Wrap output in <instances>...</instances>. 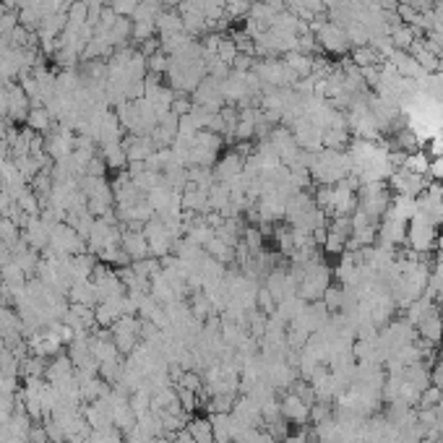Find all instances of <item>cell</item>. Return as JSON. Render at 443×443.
<instances>
[{
	"instance_id": "obj_21",
	"label": "cell",
	"mask_w": 443,
	"mask_h": 443,
	"mask_svg": "<svg viewBox=\"0 0 443 443\" xmlns=\"http://www.w3.org/2000/svg\"><path fill=\"white\" fill-rule=\"evenodd\" d=\"M68 303H71V305H89V308L97 305L99 298H97V290H94L91 279H81V282H73L71 290H68Z\"/></svg>"
},
{
	"instance_id": "obj_48",
	"label": "cell",
	"mask_w": 443,
	"mask_h": 443,
	"mask_svg": "<svg viewBox=\"0 0 443 443\" xmlns=\"http://www.w3.org/2000/svg\"><path fill=\"white\" fill-rule=\"evenodd\" d=\"M172 443H196V441H194V435H191V430L183 427V430H177V433L172 435Z\"/></svg>"
},
{
	"instance_id": "obj_24",
	"label": "cell",
	"mask_w": 443,
	"mask_h": 443,
	"mask_svg": "<svg viewBox=\"0 0 443 443\" xmlns=\"http://www.w3.org/2000/svg\"><path fill=\"white\" fill-rule=\"evenodd\" d=\"M284 63L290 65L292 68V73L298 76V81L300 79H310L313 76V65H315V55H305V52H287L284 55Z\"/></svg>"
},
{
	"instance_id": "obj_23",
	"label": "cell",
	"mask_w": 443,
	"mask_h": 443,
	"mask_svg": "<svg viewBox=\"0 0 443 443\" xmlns=\"http://www.w3.org/2000/svg\"><path fill=\"white\" fill-rule=\"evenodd\" d=\"M99 154L102 159L107 162V169H125L128 167V154H125V146L123 141H113V144H99Z\"/></svg>"
},
{
	"instance_id": "obj_26",
	"label": "cell",
	"mask_w": 443,
	"mask_h": 443,
	"mask_svg": "<svg viewBox=\"0 0 443 443\" xmlns=\"http://www.w3.org/2000/svg\"><path fill=\"white\" fill-rule=\"evenodd\" d=\"M349 60H352V65H357L360 71H363V68H371V65H381V63H383L381 52L376 47H371V45H365V47H352V55H349Z\"/></svg>"
},
{
	"instance_id": "obj_43",
	"label": "cell",
	"mask_w": 443,
	"mask_h": 443,
	"mask_svg": "<svg viewBox=\"0 0 443 443\" xmlns=\"http://www.w3.org/2000/svg\"><path fill=\"white\" fill-rule=\"evenodd\" d=\"M105 172H107V162L102 159V154H94L91 157V162H89V167H86V175H91V177H105Z\"/></svg>"
},
{
	"instance_id": "obj_20",
	"label": "cell",
	"mask_w": 443,
	"mask_h": 443,
	"mask_svg": "<svg viewBox=\"0 0 443 443\" xmlns=\"http://www.w3.org/2000/svg\"><path fill=\"white\" fill-rule=\"evenodd\" d=\"M123 146H125L128 162H146L157 152V144L152 141V136H128L123 141Z\"/></svg>"
},
{
	"instance_id": "obj_39",
	"label": "cell",
	"mask_w": 443,
	"mask_h": 443,
	"mask_svg": "<svg viewBox=\"0 0 443 443\" xmlns=\"http://www.w3.org/2000/svg\"><path fill=\"white\" fill-rule=\"evenodd\" d=\"M157 37V24L154 21H133V40L141 45L146 40H154Z\"/></svg>"
},
{
	"instance_id": "obj_41",
	"label": "cell",
	"mask_w": 443,
	"mask_h": 443,
	"mask_svg": "<svg viewBox=\"0 0 443 443\" xmlns=\"http://www.w3.org/2000/svg\"><path fill=\"white\" fill-rule=\"evenodd\" d=\"M331 415H334V410H331L329 402L310 404V422H313V425H318V422H323V420H329Z\"/></svg>"
},
{
	"instance_id": "obj_6",
	"label": "cell",
	"mask_w": 443,
	"mask_h": 443,
	"mask_svg": "<svg viewBox=\"0 0 443 443\" xmlns=\"http://www.w3.org/2000/svg\"><path fill=\"white\" fill-rule=\"evenodd\" d=\"M144 235H146V242H149V256L164 258V256H169V253H172L175 237L169 235L167 225H164V222H162L157 214H154V217L144 225Z\"/></svg>"
},
{
	"instance_id": "obj_51",
	"label": "cell",
	"mask_w": 443,
	"mask_h": 443,
	"mask_svg": "<svg viewBox=\"0 0 443 443\" xmlns=\"http://www.w3.org/2000/svg\"><path fill=\"white\" fill-rule=\"evenodd\" d=\"M6 11H9V9H6V6H3V0H0V16H3V13H6Z\"/></svg>"
},
{
	"instance_id": "obj_28",
	"label": "cell",
	"mask_w": 443,
	"mask_h": 443,
	"mask_svg": "<svg viewBox=\"0 0 443 443\" xmlns=\"http://www.w3.org/2000/svg\"><path fill=\"white\" fill-rule=\"evenodd\" d=\"M26 128H32L34 133H50L52 130V115L47 113V107H32L29 118H26Z\"/></svg>"
},
{
	"instance_id": "obj_2",
	"label": "cell",
	"mask_w": 443,
	"mask_h": 443,
	"mask_svg": "<svg viewBox=\"0 0 443 443\" xmlns=\"http://www.w3.org/2000/svg\"><path fill=\"white\" fill-rule=\"evenodd\" d=\"M435 245H438V225L417 211L407 225V248L420 256H427L430 250H435Z\"/></svg>"
},
{
	"instance_id": "obj_44",
	"label": "cell",
	"mask_w": 443,
	"mask_h": 443,
	"mask_svg": "<svg viewBox=\"0 0 443 443\" xmlns=\"http://www.w3.org/2000/svg\"><path fill=\"white\" fill-rule=\"evenodd\" d=\"M29 443H50V435H47V430H45V425L34 422L32 430H29Z\"/></svg>"
},
{
	"instance_id": "obj_53",
	"label": "cell",
	"mask_w": 443,
	"mask_h": 443,
	"mask_svg": "<svg viewBox=\"0 0 443 443\" xmlns=\"http://www.w3.org/2000/svg\"><path fill=\"white\" fill-rule=\"evenodd\" d=\"M435 3H443V0H435Z\"/></svg>"
},
{
	"instance_id": "obj_34",
	"label": "cell",
	"mask_w": 443,
	"mask_h": 443,
	"mask_svg": "<svg viewBox=\"0 0 443 443\" xmlns=\"http://www.w3.org/2000/svg\"><path fill=\"white\" fill-rule=\"evenodd\" d=\"M86 443H123V430H118L115 425L99 427V430L89 433Z\"/></svg>"
},
{
	"instance_id": "obj_12",
	"label": "cell",
	"mask_w": 443,
	"mask_h": 443,
	"mask_svg": "<svg viewBox=\"0 0 443 443\" xmlns=\"http://www.w3.org/2000/svg\"><path fill=\"white\" fill-rule=\"evenodd\" d=\"M415 331H417L420 339H425L430 344H441L443 342V310L435 303L430 310H427L417 323H415Z\"/></svg>"
},
{
	"instance_id": "obj_3",
	"label": "cell",
	"mask_w": 443,
	"mask_h": 443,
	"mask_svg": "<svg viewBox=\"0 0 443 443\" xmlns=\"http://www.w3.org/2000/svg\"><path fill=\"white\" fill-rule=\"evenodd\" d=\"M331 276H334V271L326 264H321V258L313 261V264H308L298 282V298H303L305 303L321 300L326 287L331 284Z\"/></svg>"
},
{
	"instance_id": "obj_35",
	"label": "cell",
	"mask_w": 443,
	"mask_h": 443,
	"mask_svg": "<svg viewBox=\"0 0 443 443\" xmlns=\"http://www.w3.org/2000/svg\"><path fill=\"white\" fill-rule=\"evenodd\" d=\"M21 240V227L13 222V219H9V217H0V242L3 245H13V242H18Z\"/></svg>"
},
{
	"instance_id": "obj_36",
	"label": "cell",
	"mask_w": 443,
	"mask_h": 443,
	"mask_svg": "<svg viewBox=\"0 0 443 443\" xmlns=\"http://www.w3.org/2000/svg\"><path fill=\"white\" fill-rule=\"evenodd\" d=\"M130 410H133L136 420L144 417V415H149V412H152V394L144 391V388L133 391V394H130Z\"/></svg>"
},
{
	"instance_id": "obj_7",
	"label": "cell",
	"mask_w": 443,
	"mask_h": 443,
	"mask_svg": "<svg viewBox=\"0 0 443 443\" xmlns=\"http://www.w3.org/2000/svg\"><path fill=\"white\" fill-rule=\"evenodd\" d=\"M42 146H45V152L52 162H60L65 157H71L73 149H76V133L71 128H63V125H57L52 133L42 138Z\"/></svg>"
},
{
	"instance_id": "obj_29",
	"label": "cell",
	"mask_w": 443,
	"mask_h": 443,
	"mask_svg": "<svg viewBox=\"0 0 443 443\" xmlns=\"http://www.w3.org/2000/svg\"><path fill=\"white\" fill-rule=\"evenodd\" d=\"M188 430L194 435L196 443H214V430H211V420L209 417H194L188 420Z\"/></svg>"
},
{
	"instance_id": "obj_33",
	"label": "cell",
	"mask_w": 443,
	"mask_h": 443,
	"mask_svg": "<svg viewBox=\"0 0 443 443\" xmlns=\"http://www.w3.org/2000/svg\"><path fill=\"white\" fill-rule=\"evenodd\" d=\"M404 169H410V172H415V175H427V169H430V157H427L422 149H417V152H412L404 157Z\"/></svg>"
},
{
	"instance_id": "obj_27",
	"label": "cell",
	"mask_w": 443,
	"mask_h": 443,
	"mask_svg": "<svg viewBox=\"0 0 443 443\" xmlns=\"http://www.w3.org/2000/svg\"><path fill=\"white\" fill-rule=\"evenodd\" d=\"M230 196H232L230 186L214 180V186L209 188V211H219V214H222V211L230 206Z\"/></svg>"
},
{
	"instance_id": "obj_47",
	"label": "cell",
	"mask_w": 443,
	"mask_h": 443,
	"mask_svg": "<svg viewBox=\"0 0 443 443\" xmlns=\"http://www.w3.org/2000/svg\"><path fill=\"white\" fill-rule=\"evenodd\" d=\"M11 206H13V198H11V196L6 194L3 188H0V217H6V214H9V209H11Z\"/></svg>"
},
{
	"instance_id": "obj_13",
	"label": "cell",
	"mask_w": 443,
	"mask_h": 443,
	"mask_svg": "<svg viewBox=\"0 0 443 443\" xmlns=\"http://www.w3.org/2000/svg\"><path fill=\"white\" fill-rule=\"evenodd\" d=\"M242 169H245V157H240V154H235V152H227V154H222L217 159V164H214V180L230 186V183H235V180L242 175Z\"/></svg>"
},
{
	"instance_id": "obj_32",
	"label": "cell",
	"mask_w": 443,
	"mask_h": 443,
	"mask_svg": "<svg viewBox=\"0 0 443 443\" xmlns=\"http://www.w3.org/2000/svg\"><path fill=\"white\" fill-rule=\"evenodd\" d=\"M16 206L21 211H24L26 217H40L42 214V198L37 194H34L32 188H26L24 194L16 198Z\"/></svg>"
},
{
	"instance_id": "obj_14",
	"label": "cell",
	"mask_w": 443,
	"mask_h": 443,
	"mask_svg": "<svg viewBox=\"0 0 443 443\" xmlns=\"http://www.w3.org/2000/svg\"><path fill=\"white\" fill-rule=\"evenodd\" d=\"M279 412H282V417L290 422V425H305V422H310V407H308L303 399H298V396L292 394V391H287V394L279 399Z\"/></svg>"
},
{
	"instance_id": "obj_1",
	"label": "cell",
	"mask_w": 443,
	"mask_h": 443,
	"mask_svg": "<svg viewBox=\"0 0 443 443\" xmlns=\"http://www.w3.org/2000/svg\"><path fill=\"white\" fill-rule=\"evenodd\" d=\"M347 175H352V157L349 152H334V149H321L313 154L310 164V177L321 186H337Z\"/></svg>"
},
{
	"instance_id": "obj_8",
	"label": "cell",
	"mask_w": 443,
	"mask_h": 443,
	"mask_svg": "<svg viewBox=\"0 0 443 443\" xmlns=\"http://www.w3.org/2000/svg\"><path fill=\"white\" fill-rule=\"evenodd\" d=\"M315 40H318V50L329 52V55H347L349 47V40H347V32L334 21H326V24L315 32Z\"/></svg>"
},
{
	"instance_id": "obj_22",
	"label": "cell",
	"mask_w": 443,
	"mask_h": 443,
	"mask_svg": "<svg viewBox=\"0 0 443 443\" xmlns=\"http://www.w3.org/2000/svg\"><path fill=\"white\" fill-rule=\"evenodd\" d=\"M154 24H157V34H159V37L186 32V29H183V16H180L177 9H162Z\"/></svg>"
},
{
	"instance_id": "obj_49",
	"label": "cell",
	"mask_w": 443,
	"mask_h": 443,
	"mask_svg": "<svg viewBox=\"0 0 443 443\" xmlns=\"http://www.w3.org/2000/svg\"><path fill=\"white\" fill-rule=\"evenodd\" d=\"M9 154H11V146L6 138H0V159H9Z\"/></svg>"
},
{
	"instance_id": "obj_52",
	"label": "cell",
	"mask_w": 443,
	"mask_h": 443,
	"mask_svg": "<svg viewBox=\"0 0 443 443\" xmlns=\"http://www.w3.org/2000/svg\"><path fill=\"white\" fill-rule=\"evenodd\" d=\"M79 3H86V6H91V3H94V0H79Z\"/></svg>"
},
{
	"instance_id": "obj_37",
	"label": "cell",
	"mask_w": 443,
	"mask_h": 443,
	"mask_svg": "<svg viewBox=\"0 0 443 443\" xmlns=\"http://www.w3.org/2000/svg\"><path fill=\"white\" fill-rule=\"evenodd\" d=\"M68 26H84L86 24V16H89V6L86 3H79V0H71V6H68Z\"/></svg>"
},
{
	"instance_id": "obj_31",
	"label": "cell",
	"mask_w": 443,
	"mask_h": 443,
	"mask_svg": "<svg viewBox=\"0 0 443 443\" xmlns=\"http://www.w3.org/2000/svg\"><path fill=\"white\" fill-rule=\"evenodd\" d=\"M321 303L326 305L329 313H342L344 310V287H337V284H329L326 292H323Z\"/></svg>"
},
{
	"instance_id": "obj_45",
	"label": "cell",
	"mask_w": 443,
	"mask_h": 443,
	"mask_svg": "<svg viewBox=\"0 0 443 443\" xmlns=\"http://www.w3.org/2000/svg\"><path fill=\"white\" fill-rule=\"evenodd\" d=\"M427 175H430V180H438V183H443V157H435V159H430V169H427Z\"/></svg>"
},
{
	"instance_id": "obj_18",
	"label": "cell",
	"mask_w": 443,
	"mask_h": 443,
	"mask_svg": "<svg viewBox=\"0 0 443 443\" xmlns=\"http://www.w3.org/2000/svg\"><path fill=\"white\" fill-rule=\"evenodd\" d=\"M120 248L130 256V261H141L149 256V242H146L144 230H123Z\"/></svg>"
},
{
	"instance_id": "obj_9",
	"label": "cell",
	"mask_w": 443,
	"mask_h": 443,
	"mask_svg": "<svg viewBox=\"0 0 443 443\" xmlns=\"http://www.w3.org/2000/svg\"><path fill=\"white\" fill-rule=\"evenodd\" d=\"M194 105L203 107V110H209V113H219L222 107H225V94H222V81L211 79V76H206V79L196 86L194 91Z\"/></svg>"
},
{
	"instance_id": "obj_19",
	"label": "cell",
	"mask_w": 443,
	"mask_h": 443,
	"mask_svg": "<svg viewBox=\"0 0 443 443\" xmlns=\"http://www.w3.org/2000/svg\"><path fill=\"white\" fill-rule=\"evenodd\" d=\"M180 203H183V211H194L198 217H203L209 211V191L203 188H196L188 183L186 191L180 194Z\"/></svg>"
},
{
	"instance_id": "obj_42",
	"label": "cell",
	"mask_w": 443,
	"mask_h": 443,
	"mask_svg": "<svg viewBox=\"0 0 443 443\" xmlns=\"http://www.w3.org/2000/svg\"><path fill=\"white\" fill-rule=\"evenodd\" d=\"M18 24H21V18H18V11H6V13L0 16V34H3V37H9V34L13 32V29H16Z\"/></svg>"
},
{
	"instance_id": "obj_10",
	"label": "cell",
	"mask_w": 443,
	"mask_h": 443,
	"mask_svg": "<svg viewBox=\"0 0 443 443\" xmlns=\"http://www.w3.org/2000/svg\"><path fill=\"white\" fill-rule=\"evenodd\" d=\"M388 186L394 188V194L399 196H410V198H420V194L425 191L427 180L425 175H415V172H410V169H394L391 172V177H388Z\"/></svg>"
},
{
	"instance_id": "obj_50",
	"label": "cell",
	"mask_w": 443,
	"mask_h": 443,
	"mask_svg": "<svg viewBox=\"0 0 443 443\" xmlns=\"http://www.w3.org/2000/svg\"><path fill=\"white\" fill-rule=\"evenodd\" d=\"M152 443H172V438H167V435H159V438H152Z\"/></svg>"
},
{
	"instance_id": "obj_30",
	"label": "cell",
	"mask_w": 443,
	"mask_h": 443,
	"mask_svg": "<svg viewBox=\"0 0 443 443\" xmlns=\"http://www.w3.org/2000/svg\"><path fill=\"white\" fill-rule=\"evenodd\" d=\"M323 149L347 152V149H349V128H326L323 130Z\"/></svg>"
},
{
	"instance_id": "obj_25",
	"label": "cell",
	"mask_w": 443,
	"mask_h": 443,
	"mask_svg": "<svg viewBox=\"0 0 443 443\" xmlns=\"http://www.w3.org/2000/svg\"><path fill=\"white\" fill-rule=\"evenodd\" d=\"M386 214L402 219V222H410L415 214H417V198H410V196H391V206H388Z\"/></svg>"
},
{
	"instance_id": "obj_15",
	"label": "cell",
	"mask_w": 443,
	"mask_h": 443,
	"mask_svg": "<svg viewBox=\"0 0 443 443\" xmlns=\"http://www.w3.org/2000/svg\"><path fill=\"white\" fill-rule=\"evenodd\" d=\"M50 230H52V227H50L42 217H29L26 227L21 230V237H24V242L29 245V248L42 253V250L50 245Z\"/></svg>"
},
{
	"instance_id": "obj_16",
	"label": "cell",
	"mask_w": 443,
	"mask_h": 443,
	"mask_svg": "<svg viewBox=\"0 0 443 443\" xmlns=\"http://www.w3.org/2000/svg\"><path fill=\"white\" fill-rule=\"evenodd\" d=\"M6 91H9V120L11 123H21L29 118V110H32V102L24 94L21 84H13L9 81L6 84Z\"/></svg>"
},
{
	"instance_id": "obj_38",
	"label": "cell",
	"mask_w": 443,
	"mask_h": 443,
	"mask_svg": "<svg viewBox=\"0 0 443 443\" xmlns=\"http://www.w3.org/2000/svg\"><path fill=\"white\" fill-rule=\"evenodd\" d=\"M256 308L261 310L264 315H274L276 310V298L271 292L266 290V287H258V295H256Z\"/></svg>"
},
{
	"instance_id": "obj_4",
	"label": "cell",
	"mask_w": 443,
	"mask_h": 443,
	"mask_svg": "<svg viewBox=\"0 0 443 443\" xmlns=\"http://www.w3.org/2000/svg\"><path fill=\"white\" fill-rule=\"evenodd\" d=\"M222 157V136L211 130H198L188 154V167H214Z\"/></svg>"
},
{
	"instance_id": "obj_46",
	"label": "cell",
	"mask_w": 443,
	"mask_h": 443,
	"mask_svg": "<svg viewBox=\"0 0 443 443\" xmlns=\"http://www.w3.org/2000/svg\"><path fill=\"white\" fill-rule=\"evenodd\" d=\"M407 3H410L415 11H420V13H422V11H433L435 9V0H407Z\"/></svg>"
},
{
	"instance_id": "obj_40",
	"label": "cell",
	"mask_w": 443,
	"mask_h": 443,
	"mask_svg": "<svg viewBox=\"0 0 443 443\" xmlns=\"http://www.w3.org/2000/svg\"><path fill=\"white\" fill-rule=\"evenodd\" d=\"M441 399H443V391L435 386V383H430V386H427L425 391L420 394V404H417V407H438V402H441Z\"/></svg>"
},
{
	"instance_id": "obj_17",
	"label": "cell",
	"mask_w": 443,
	"mask_h": 443,
	"mask_svg": "<svg viewBox=\"0 0 443 443\" xmlns=\"http://www.w3.org/2000/svg\"><path fill=\"white\" fill-rule=\"evenodd\" d=\"M84 417L91 425V430H99V427L113 425V410H110V396L105 399H97V402H89L84 407Z\"/></svg>"
},
{
	"instance_id": "obj_5",
	"label": "cell",
	"mask_w": 443,
	"mask_h": 443,
	"mask_svg": "<svg viewBox=\"0 0 443 443\" xmlns=\"http://www.w3.org/2000/svg\"><path fill=\"white\" fill-rule=\"evenodd\" d=\"M47 248H52L55 253H60V256H79V253L86 250V240H84L71 225L60 222V225H55L50 230Z\"/></svg>"
},
{
	"instance_id": "obj_11",
	"label": "cell",
	"mask_w": 443,
	"mask_h": 443,
	"mask_svg": "<svg viewBox=\"0 0 443 443\" xmlns=\"http://www.w3.org/2000/svg\"><path fill=\"white\" fill-rule=\"evenodd\" d=\"M407 225L410 222H402V219L391 217V214H383L378 222V245H383V248L407 245Z\"/></svg>"
}]
</instances>
